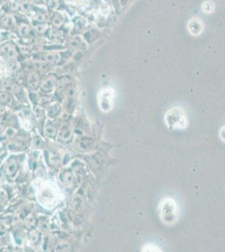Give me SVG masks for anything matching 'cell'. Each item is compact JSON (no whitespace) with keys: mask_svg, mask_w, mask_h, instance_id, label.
Instances as JSON below:
<instances>
[{"mask_svg":"<svg viewBox=\"0 0 225 252\" xmlns=\"http://www.w3.org/2000/svg\"><path fill=\"white\" fill-rule=\"evenodd\" d=\"M166 122L169 127L173 129H183L187 125V119L180 108L170 109L166 115Z\"/></svg>","mask_w":225,"mask_h":252,"instance_id":"obj_1","label":"cell"},{"mask_svg":"<svg viewBox=\"0 0 225 252\" xmlns=\"http://www.w3.org/2000/svg\"><path fill=\"white\" fill-rule=\"evenodd\" d=\"M161 213L162 218L166 223L173 222L174 217L176 216V205L175 201L171 198H166L161 203Z\"/></svg>","mask_w":225,"mask_h":252,"instance_id":"obj_2","label":"cell"},{"mask_svg":"<svg viewBox=\"0 0 225 252\" xmlns=\"http://www.w3.org/2000/svg\"><path fill=\"white\" fill-rule=\"evenodd\" d=\"M18 50L14 43L8 42L0 47V56L3 59L13 62L18 57Z\"/></svg>","mask_w":225,"mask_h":252,"instance_id":"obj_3","label":"cell"},{"mask_svg":"<svg viewBox=\"0 0 225 252\" xmlns=\"http://www.w3.org/2000/svg\"><path fill=\"white\" fill-rule=\"evenodd\" d=\"M56 84V79L54 76H49L41 84V88L45 92H50L54 89Z\"/></svg>","mask_w":225,"mask_h":252,"instance_id":"obj_4","label":"cell"},{"mask_svg":"<svg viewBox=\"0 0 225 252\" xmlns=\"http://www.w3.org/2000/svg\"><path fill=\"white\" fill-rule=\"evenodd\" d=\"M203 29V23L199 20H196V19L191 20L188 24V29L191 33V35H199L202 32Z\"/></svg>","mask_w":225,"mask_h":252,"instance_id":"obj_5","label":"cell"},{"mask_svg":"<svg viewBox=\"0 0 225 252\" xmlns=\"http://www.w3.org/2000/svg\"><path fill=\"white\" fill-rule=\"evenodd\" d=\"M2 88L6 92H8L10 94H16L20 92V88L19 85L12 82V81H4L2 83Z\"/></svg>","mask_w":225,"mask_h":252,"instance_id":"obj_6","label":"cell"},{"mask_svg":"<svg viewBox=\"0 0 225 252\" xmlns=\"http://www.w3.org/2000/svg\"><path fill=\"white\" fill-rule=\"evenodd\" d=\"M27 83L31 88H36L40 84V76L36 72H30L27 77Z\"/></svg>","mask_w":225,"mask_h":252,"instance_id":"obj_7","label":"cell"},{"mask_svg":"<svg viewBox=\"0 0 225 252\" xmlns=\"http://www.w3.org/2000/svg\"><path fill=\"white\" fill-rule=\"evenodd\" d=\"M43 60L50 64H56L61 61V55L56 52H49L44 55Z\"/></svg>","mask_w":225,"mask_h":252,"instance_id":"obj_8","label":"cell"},{"mask_svg":"<svg viewBox=\"0 0 225 252\" xmlns=\"http://www.w3.org/2000/svg\"><path fill=\"white\" fill-rule=\"evenodd\" d=\"M51 23H52V24H53L54 27H56V28H61L64 24V16L61 14V13H56V14L53 16Z\"/></svg>","mask_w":225,"mask_h":252,"instance_id":"obj_9","label":"cell"},{"mask_svg":"<svg viewBox=\"0 0 225 252\" xmlns=\"http://www.w3.org/2000/svg\"><path fill=\"white\" fill-rule=\"evenodd\" d=\"M13 98L10 95V93L3 92H0V103L5 105H12L13 104Z\"/></svg>","mask_w":225,"mask_h":252,"instance_id":"obj_10","label":"cell"},{"mask_svg":"<svg viewBox=\"0 0 225 252\" xmlns=\"http://www.w3.org/2000/svg\"><path fill=\"white\" fill-rule=\"evenodd\" d=\"M31 32V27L26 24H21L18 27V34L20 35L21 37H26L28 36Z\"/></svg>","mask_w":225,"mask_h":252,"instance_id":"obj_11","label":"cell"},{"mask_svg":"<svg viewBox=\"0 0 225 252\" xmlns=\"http://www.w3.org/2000/svg\"><path fill=\"white\" fill-rule=\"evenodd\" d=\"M17 167H18V166H17V163L15 162V161L10 160V161H8L7 164H6L5 172H6V173H7L8 175H14V173L16 172V171H17Z\"/></svg>","mask_w":225,"mask_h":252,"instance_id":"obj_12","label":"cell"},{"mask_svg":"<svg viewBox=\"0 0 225 252\" xmlns=\"http://www.w3.org/2000/svg\"><path fill=\"white\" fill-rule=\"evenodd\" d=\"M60 139L62 141L67 142L71 139V131L69 127H64L60 133Z\"/></svg>","mask_w":225,"mask_h":252,"instance_id":"obj_13","label":"cell"},{"mask_svg":"<svg viewBox=\"0 0 225 252\" xmlns=\"http://www.w3.org/2000/svg\"><path fill=\"white\" fill-rule=\"evenodd\" d=\"M2 23H3V28L5 29L13 28L14 26V24H15L14 19L11 15H6V16H4L3 19V20H2Z\"/></svg>","mask_w":225,"mask_h":252,"instance_id":"obj_14","label":"cell"},{"mask_svg":"<svg viewBox=\"0 0 225 252\" xmlns=\"http://www.w3.org/2000/svg\"><path fill=\"white\" fill-rule=\"evenodd\" d=\"M45 134L47 136L49 137H55L56 134V127L54 126V125H52L51 123H48L46 126H45Z\"/></svg>","mask_w":225,"mask_h":252,"instance_id":"obj_15","label":"cell"},{"mask_svg":"<svg viewBox=\"0 0 225 252\" xmlns=\"http://www.w3.org/2000/svg\"><path fill=\"white\" fill-rule=\"evenodd\" d=\"M67 83H68V78L67 77H62L61 79H59L57 81V89L58 91H61L66 88V87L67 86Z\"/></svg>","mask_w":225,"mask_h":252,"instance_id":"obj_16","label":"cell"},{"mask_svg":"<svg viewBox=\"0 0 225 252\" xmlns=\"http://www.w3.org/2000/svg\"><path fill=\"white\" fill-rule=\"evenodd\" d=\"M203 8L206 13H211L212 11L214 9V4L212 3L210 1L205 2L203 5Z\"/></svg>","mask_w":225,"mask_h":252,"instance_id":"obj_17","label":"cell"},{"mask_svg":"<svg viewBox=\"0 0 225 252\" xmlns=\"http://www.w3.org/2000/svg\"><path fill=\"white\" fill-rule=\"evenodd\" d=\"M62 181H63L65 184L68 185V184H70V183L73 182V176H72V174L71 172H66L62 176Z\"/></svg>","mask_w":225,"mask_h":252,"instance_id":"obj_18","label":"cell"},{"mask_svg":"<svg viewBox=\"0 0 225 252\" xmlns=\"http://www.w3.org/2000/svg\"><path fill=\"white\" fill-rule=\"evenodd\" d=\"M11 37L10 33L8 30H0V43L7 41Z\"/></svg>","mask_w":225,"mask_h":252,"instance_id":"obj_19","label":"cell"},{"mask_svg":"<svg viewBox=\"0 0 225 252\" xmlns=\"http://www.w3.org/2000/svg\"><path fill=\"white\" fill-rule=\"evenodd\" d=\"M35 29L38 33H43V32H45L46 30L47 24H39L37 25H35Z\"/></svg>","mask_w":225,"mask_h":252,"instance_id":"obj_20","label":"cell"},{"mask_svg":"<svg viewBox=\"0 0 225 252\" xmlns=\"http://www.w3.org/2000/svg\"><path fill=\"white\" fill-rule=\"evenodd\" d=\"M59 109H60V107H58V106H53L51 108H50L49 110H48V115L50 116V117H55L56 115V113H57V112L59 111Z\"/></svg>","mask_w":225,"mask_h":252,"instance_id":"obj_21","label":"cell"},{"mask_svg":"<svg viewBox=\"0 0 225 252\" xmlns=\"http://www.w3.org/2000/svg\"><path fill=\"white\" fill-rule=\"evenodd\" d=\"M70 249V245L68 244H61L56 247V251H66L67 250Z\"/></svg>","mask_w":225,"mask_h":252,"instance_id":"obj_22","label":"cell"},{"mask_svg":"<svg viewBox=\"0 0 225 252\" xmlns=\"http://www.w3.org/2000/svg\"><path fill=\"white\" fill-rule=\"evenodd\" d=\"M20 8H21L23 11L27 12L29 9V3L28 1H24V2H22L21 4H20Z\"/></svg>","mask_w":225,"mask_h":252,"instance_id":"obj_23","label":"cell"},{"mask_svg":"<svg viewBox=\"0 0 225 252\" xmlns=\"http://www.w3.org/2000/svg\"><path fill=\"white\" fill-rule=\"evenodd\" d=\"M75 92H76L75 88L73 87H70V88H68L66 89V95L68 97H73L74 94H75Z\"/></svg>","mask_w":225,"mask_h":252,"instance_id":"obj_24","label":"cell"},{"mask_svg":"<svg viewBox=\"0 0 225 252\" xmlns=\"http://www.w3.org/2000/svg\"><path fill=\"white\" fill-rule=\"evenodd\" d=\"M220 136H221L222 140L225 141V127H224V128L221 130V131H220Z\"/></svg>","mask_w":225,"mask_h":252,"instance_id":"obj_25","label":"cell"},{"mask_svg":"<svg viewBox=\"0 0 225 252\" xmlns=\"http://www.w3.org/2000/svg\"><path fill=\"white\" fill-rule=\"evenodd\" d=\"M1 104V103H0ZM5 113V108H3V106L0 104V114H3Z\"/></svg>","mask_w":225,"mask_h":252,"instance_id":"obj_26","label":"cell"},{"mask_svg":"<svg viewBox=\"0 0 225 252\" xmlns=\"http://www.w3.org/2000/svg\"><path fill=\"white\" fill-rule=\"evenodd\" d=\"M51 31H52V32H53V33H54V34H58V31H56V33H55V29H53V30H52V29H51ZM59 35H51V38H53V39H55V38H56V37H58V36H59Z\"/></svg>","mask_w":225,"mask_h":252,"instance_id":"obj_27","label":"cell"},{"mask_svg":"<svg viewBox=\"0 0 225 252\" xmlns=\"http://www.w3.org/2000/svg\"><path fill=\"white\" fill-rule=\"evenodd\" d=\"M29 2H30V3H35V4H37V3L40 2V0H29Z\"/></svg>","mask_w":225,"mask_h":252,"instance_id":"obj_28","label":"cell"},{"mask_svg":"<svg viewBox=\"0 0 225 252\" xmlns=\"http://www.w3.org/2000/svg\"><path fill=\"white\" fill-rule=\"evenodd\" d=\"M66 3H68V4H72V3H74V1L75 0H65Z\"/></svg>","mask_w":225,"mask_h":252,"instance_id":"obj_29","label":"cell"}]
</instances>
